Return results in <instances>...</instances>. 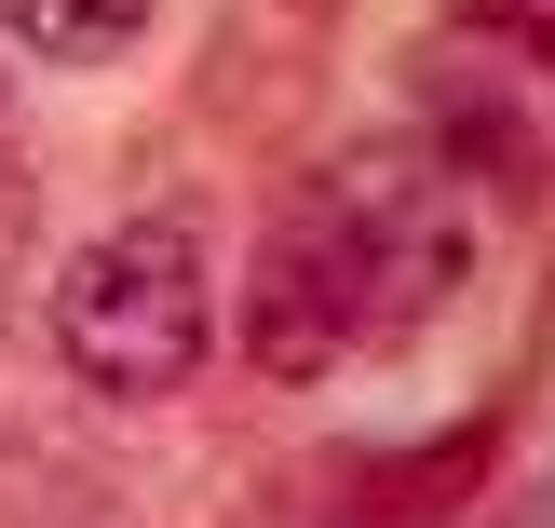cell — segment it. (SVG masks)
Listing matches in <instances>:
<instances>
[{"instance_id": "obj_1", "label": "cell", "mask_w": 555, "mask_h": 528, "mask_svg": "<svg viewBox=\"0 0 555 528\" xmlns=\"http://www.w3.org/2000/svg\"><path fill=\"white\" fill-rule=\"evenodd\" d=\"M54 352H68L81 394L163 407L190 394V366L217 352V271L190 217H122L54 271Z\"/></svg>"}, {"instance_id": "obj_2", "label": "cell", "mask_w": 555, "mask_h": 528, "mask_svg": "<svg viewBox=\"0 0 555 528\" xmlns=\"http://www.w3.org/2000/svg\"><path fill=\"white\" fill-rule=\"evenodd\" d=\"M325 244H339L352 271V312H366V339H406V325L448 312V285L475 271V231H461V190L434 150H352L339 177L312 190Z\"/></svg>"}, {"instance_id": "obj_3", "label": "cell", "mask_w": 555, "mask_h": 528, "mask_svg": "<svg viewBox=\"0 0 555 528\" xmlns=\"http://www.w3.org/2000/svg\"><path fill=\"white\" fill-rule=\"evenodd\" d=\"M366 339V312H352V271H339V244H325V217L298 204V217H271L258 231V271H244V352H258V379H325L339 352Z\"/></svg>"}, {"instance_id": "obj_4", "label": "cell", "mask_w": 555, "mask_h": 528, "mask_svg": "<svg viewBox=\"0 0 555 528\" xmlns=\"http://www.w3.org/2000/svg\"><path fill=\"white\" fill-rule=\"evenodd\" d=\"M0 27L27 54H54V68H108V54H135L150 0H0Z\"/></svg>"}, {"instance_id": "obj_5", "label": "cell", "mask_w": 555, "mask_h": 528, "mask_svg": "<svg viewBox=\"0 0 555 528\" xmlns=\"http://www.w3.org/2000/svg\"><path fill=\"white\" fill-rule=\"evenodd\" d=\"M475 41H515V68H555V0H461Z\"/></svg>"}]
</instances>
